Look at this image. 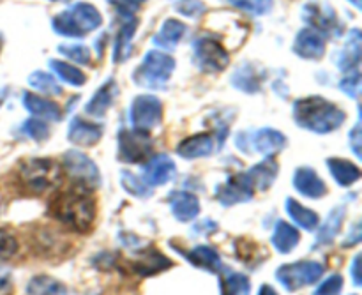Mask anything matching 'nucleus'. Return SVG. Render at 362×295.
<instances>
[{"instance_id":"1","label":"nucleus","mask_w":362,"mask_h":295,"mask_svg":"<svg viewBox=\"0 0 362 295\" xmlns=\"http://www.w3.org/2000/svg\"><path fill=\"white\" fill-rule=\"evenodd\" d=\"M293 119L303 129L317 134H327L341 127L346 115L334 103L327 101L325 98L311 96L293 103Z\"/></svg>"},{"instance_id":"2","label":"nucleus","mask_w":362,"mask_h":295,"mask_svg":"<svg viewBox=\"0 0 362 295\" xmlns=\"http://www.w3.org/2000/svg\"><path fill=\"white\" fill-rule=\"evenodd\" d=\"M52 214L74 232H88L95 221V202L85 187L57 195L49 205Z\"/></svg>"},{"instance_id":"3","label":"nucleus","mask_w":362,"mask_h":295,"mask_svg":"<svg viewBox=\"0 0 362 295\" xmlns=\"http://www.w3.org/2000/svg\"><path fill=\"white\" fill-rule=\"evenodd\" d=\"M103 16L92 4L78 2L52 20L53 30L66 37H83L101 27Z\"/></svg>"},{"instance_id":"4","label":"nucleus","mask_w":362,"mask_h":295,"mask_svg":"<svg viewBox=\"0 0 362 295\" xmlns=\"http://www.w3.org/2000/svg\"><path fill=\"white\" fill-rule=\"evenodd\" d=\"M18 175L28 191L41 195L60 183L62 168L49 158H28L21 161Z\"/></svg>"},{"instance_id":"5","label":"nucleus","mask_w":362,"mask_h":295,"mask_svg":"<svg viewBox=\"0 0 362 295\" xmlns=\"http://www.w3.org/2000/svg\"><path fill=\"white\" fill-rule=\"evenodd\" d=\"M173 69H175V60L172 57L152 50L145 53L141 64L134 69L133 81L144 88L158 91V88H165V85L172 78Z\"/></svg>"},{"instance_id":"6","label":"nucleus","mask_w":362,"mask_h":295,"mask_svg":"<svg viewBox=\"0 0 362 295\" xmlns=\"http://www.w3.org/2000/svg\"><path fill=\"white\" fill-rule=\"evenodd\" d=\"M324 276V265L315 260H300L285 264L276 271V279L288 292H297L308 285H315Z\"/></svg>"},{"instance_id":"7","label":"nucleus","mask_w":362,"mask_h":295,"mask_svg":"<svg viewBox=\"0 0 362 295\" xmlns=\"http://www.w3.org/2000/svg\"><path fill=\"white\" fill-rule=\"evenodd\" d=\"M235 145L244 152V154H262L265 158L274 156L281 152L286 145L285 134L279 131L272 129V127H265V129L250 131V133H239L237 134Z\"/></svg>"},{"instance_id":"8","label":"nucleus","mask_w":362,"mask_h":295,"mask_svg":"<svg viewBox=\"0 0 362 295\" xmlns=\"http://www.w3.org/2000/svg\"><path fill=\"white\" fill-rule=\"evenodd\" d=\"M194 64L204 73H221L230 64V55L225 46L216 39L204 35L193 42Z\"/></svg>"},{"instance_id":"9","label":"nucleus","mask_w":362,"mask_h":295,"mask_svg":"<svg viewBox=\"0 0 362 295\" xmlns=\"http://www.w3.org/2000/svg\"><path fill=\"white\" fill-rule=\"evenodd\" d=\"M129 120L134 129L148 133V131L161 124L163 103L156 96H138V98L133 99V105H131Z\"/></svg>"},{"instance_id":"10","label":"nucleus","mask_w":362,"mask_h":295,"mask_svg":"<svg viewBox=\"0 0 362 295\" xmlns=\"http://www.w3.org/2000/svg\"><path fill=\"white\" fill-rule=\"evenodd\" d=\"M64 168L71 179L76 180L85 190H94L101 186V175L99 168L88 156L80 151H67L64 154Z\"/></svg>"},{"instance_id":"11","label":"nucleus","mask_w":362,"mask_h":295,"mask_svg":"<svg viewBox=\"0 0 362 295\" xmlns=\"http://www.w3.org/2000/svg\"><path fill=\"white\" fill-rule=\"evenodd\" d=\"M152 141L147 133L138 129H122L119 133V156L120 161L144 163L151 159Z\"/></svg>"},{"instance_id":"12","label":"nucleus","mask_w":362,"mask_h":295,"mask_svg":"<svg viewBox=\"0 0 362 295\" xmlns=\"http://www.w3.org/2000/svg\"><path fill=\"white\" fill-rule=\"evenodd\" d=\"M253 184H251L247 173H237V175L230 177L226 184L219 186L216 190V197H218L219 204L223 205H233L243 204V202H250L253 198Z\"/></svg>"},{"instance_id":"13","label":"nucleus","mask_w":362,"mask_h":295,"mask_svg":"<svg viewBox=\"0 0 362 295\" xmlns=\"http://www.w3.org/2000/svg\"><path fill=\"white\" fill-rule=\"evenodd\" d=\"M304 20L311 25L310 28L322 32V35H334L339 30L338 16L329 6L313 2L308 4L304 6Z\"/></svg>"},{"instance_id":"14","label":"nucleus","mask_w":362,"mask_h":295,"mask_svg":"<svg viewBox=\"0 0 362 295\" xmlns=\"http://www.w3.org/2000/svg\"><path fill=\"white\" fill-rule=\"evenodd\" d=\"M103 137V126L101 124L90 122L81 117H74L67 127V140L80 147H92L98 144Z\"/></svg>"},{"instance_id":"15","label":"nucleus","mask_w":362,"mask_h":295,"mask_svg":"<svg viewBox=\"0 0 362 295\" xmlns=\"http://www.w3.org/2000/svg\"><path fill=\"white\" fill-rule=\"evenodd\" d=\"M293 52H296L300 59H320L325 53L324 35H322L320 32L313 30V28H303V30L297 34L296 42H293Z\"/></svg>"},{"instance_id":"16","label":"nucleus","mask_w":362,"mask_h":295,"mask_svg":"<svg viewBox=\"0 0 362 295\" xmlns=\"http://www.w3.org/2000/svg\"><path fill=\"white\" fill-rule=\"evenodd\" d=\"M175 172V163H173V159L170 156H154L145 165L144 179L148 186H163V184L170 183L173 179Z\"/></svg>"},{"instance_id":"17","label":"nucleus","mask_w":362,"mask_h":295,"mask_svg":"<svg viewBox=\"0 0 362 295\" xmlns=\"http://www.w3.org/2000/svg\"><path fill=\"white\" fill-rule=\"evenodd\" d=\"M293 187H296L303 197L311 198V200L325 197V193H327L325 183L318 177V173L315 172L313 168H310V166H303V168L296 170V173H293Z\"/></svg>"},{"instance_id":"18","label":"nucleus","mask_w":362,"mask_h":295,"mask_svg":"<svg viewBox=\"0 0 362 295\" xmlns=\"http://www.w3.org/2000/svg\"><path fill=\"white\" fill-rule=\"evenodd\" d=\"M216 151V141L212 134L200 133L194 137L186 138L177 145V154L184 159H198V158H207L212 152Z\"/></svg>"},{"instance_id":"19","label":"nucleus","mask_w":362,"mask_h":295,"mask_svg":"<svg viewBox=\"0 0 362 295\" xmlns=\"http://www.w3.org/2000/svg\"><path fill=\"white\" fill-rule=\"evenodd\" d=\"M168 202L173 216L179 221H193L200 214V200L197 198V195L189 193V191H175L170 195Z\"/></svg>"},{"instance_id":"20","label":"nucleus","mask_w":362,"mask_h":295,"mask_svg":"<svg viewBox=\"0 0 362 295\" xmlns=\"http://www.w3.org/2000/svg\"><path fill=\"white\" fill-rule=\"evenodd\" d=\"M136 18H122V23H120L119 34H117L115 46H113V60L117 64L126 62L131 55V50H133V37L136 34Z\"/></svg>"},{"instance_id":"21","label":"nucleus","mask_w":362,"mask_h":295,"mask_svg":"<svg viewBox=\"0 0 362 295\" xmlns=\"http://www.w3.org/2000/svg\"><path fill=\"white\" fill-rule=\"evenodd\" d=\"M23 106L28 113L35 115L37 119H46V120H57L62 119V110L57 103L48 101L45 98H39L37 94H32V92H23Z\"/></svg>"},{"instance_id":"22","label":"nucleus","mask_w":362,"mask_h":295,"mask_svg":"<svg viewBox=\"0 0 362 295\" xmlns=\"http://www.w3.org/2000/svg\"><path fill=\"white\" fill-rule=\"evenodd\" d=\"M278 172H279L278 161H276L272 156H269V158H265L264 161L255 165L251 170H247L246 173L247 177H250L255 190L265 191L274 184L276 177H278Z\"/></svg>"},{"instance_id":"23","label":"nucleus","mask_w":362,"mask_h":295,"mask_svg":"<svg viewBox=\"0 0 362 295\" xmlns=\"http://www.w3.org/2000/svg\"><path fill=\"white\" fill-rule=\"evenodd\" d=\"M117 96V83L115 80H108L98 88L94 96H92L90 101L85 106V112L92 117H105L106 112L110 110V106L113 105V99Z\"/></svg>"},{"instance_id":"24","label":"nucleus","mask_w":362,"mask_h":295,"mask_svg":"<svg viewBox=\"0 0 362 295\" xmlns=\"http://www.w3.org/2000/svg\"><path fill=\"white\" fill-rule=\"evenodd\" d=\"M361 45H362V37L359 28H352L346 37L345 46H343L341 53H339L338 59V66L339 69L343 71H354L361 62Z\"/></svg>"},{"instance_id":"25","label":"nucleus","mask_w":362,"mask_h":295,"mask_svg":"<svg viewBox=\"0 0 362 295\" xmlns=\"http://www.w3.org/2000/svg\"><path fill=\"white\" fill-rule=\"evenodd\" d=\"M186 32L187 27L182 21L170 18V20H166L165 23L161 25V28H159V32L154 35L152 41H154V45L159 46V48H175V46L182 41Z\"/></svg>"},{"instance_id":"26","label":"nucleus","mask_w":362,"mask_h":295,"mask_svg":"<svg viewBox=\"0 0 362 295\" xmlns=\"http://www.w3.org/2000/svg\"><path fill=\"white\" fill-rule=\"evenodd\" d=\"M329 172H331L332 179L338 183V186L349 187L352 184H356L361 179V170L359 166H356L354 163L346 161L341 158H331L327 159Z\"/></svg>"},{"instance_id":"27","label":"nucleus","mask_w":362,"mask_h":295,"mask_svg":"<svg viewBox=\"0 0 362 295\" xmlns=\"http://www.w3.org/2000/svg\"><path fill=\"white\" fill-rule=\"evenodd\" d=\"M300 236L297 229L288 225L286 221H278L274 226V233H272V246L279 251V253L286 255L292 253L299 244Z\"/></svg>"},{"instance_id":"28","label":"nucleus","mask_w":362,"mask_h":295,"mask_svg":"<svg viewBox=\"0 0 362 295\" xmlns=\"http://www.w3.org/2000/svg\"><path fill=\"white\" fill-rule=\"evenodd\" d=\"M285 207H286V212H288V216L292 218V221L296 223L297 226H300V229L313 232V230L318 226V223H320V218H318L317 212L304 207L303 204H299V202L293 200V198H286Z\"/></svg>"},{"instance_id":"29","label":"nucleus","mask_w":362,"mask_h":295,"mask_svg":"<svg viewBox=\"0 0 362 295\" xmlns=\"http://www.w3.org/2000/svg\"><path fill=\"white\" fill-rule=\"evenodd\" d=\"M186 258L191 262L193 265L200 269H207L211 272H225L223 271V262L219 258V255L216 253L212 248L209 246H198L194 248L193 251L186 253Z\"/></svg>"},{"instance_id":"30","label":"nucleus","mask_w":362,"mask_h":295,"mask_svg":"<svg viewBox=\"0 0 362 295\" xmlns=\"http://www.w3.org/2000/svg\"><path fill=\"white\" fill-rule=\"evenodd\" d=\"M168 267H172V262L163 257L161 253H158V251H148V253L141 255L140 260L133 265L134 272L141 276L156 274V272H161Z\"/></svg>"},{"instance_id":"31","label":"nucleus","mask_w":362,"mask_h":295,"mask_svg":"<svg viewBox=\"0 0 362 295\" xmlns=\"http://www.w3.org/2000/svg\"><path fill=\"white\" fill-rule=\"evenodd\" d=\"M27 295H69L66 285L49 276H34L27 285Z\"/></svg>"},{"instance_id":"32","label":"nucleus","mask_w":362,"mask_h":295,"mask_svg":"<svg viewBox=\"0 0 362 295\" xmlns=\"http://www.w3.org/2000/svg\"><path fill=\"white\" fill-rule=\"evenodd\" d=\"M233 85H235L239 91L247 92V94H255V92L260 91L262 85V74L257 73L253 69V66L250 64H244L237 69V73L232 76Z\"/></svg>"},{"instance_id":"33","label":"nucleus","mask_w":362,"mask_h":295,"mask_svg":"<svg viewBox=\"0 0 362 295\" xmlns=\"http://www.w3.org/2000/svg\"><path fill=\"white\" fill-rule=\"evenodd\" d=\"M49 69H52L53 73H55V76L60 78L64 83L73 85V87H80V85H83L85 81H87V76H85L76 66H73V64L69 62H64V60H49Z\"/></svg>"},{"instance_id":"34","label":"nucleus","mask_w":362,"mask_h":295,"mask_svg":"<svg viewBox=\"0 0 362 295\" xmlns=\"http://www.w3.org/2000/svg\"><path fill=\"white\" fill-rule=\"evenodd\" d=\"M343 219H345V207H336L334 211L329 214V218L325 219L324 225L320 226V233H318L317 246L331 244L332 241H334V237L339 233V229H341Z\"/></svg>"},{"instance_id":"35","label":"nucleus","mask_w":362,"mask_h":295,"mask_svg":"<svg viewBox=\"0 0 362 295\" xmlns=\"http://www.w3.org/2000/svg\"><path fill=\"white\" fill-rule=\"evenodd\" d=\"M250 278L240 272L225 271V278L221 283V295H250Z\"/></svg>"},{"instance_id":"36","label":"nucleus","mask_w":362,"mask_h":295,"mask_svg":"<svg viewBox=\"0 0 362 295\" xmlns=\"http://www.w3.org/2000/svg\"><path fill=\"white\" fill-rule=\"evenodd\" d=\"M28 83L35 88V91L42 92V94L48 96H59L62 94V87H60L59 81L55 80V76L45 71H35L28 76Z\"/></svg>"},{"instance_id":"37","label":"nucleus","mask_w":362,"mask_h":295,"mask_svg":"<svg viewBox=\"0 0 362 295\" xmlns=\"http://www.w3.org/2000/svg\"><path fill=\"white\" fill-rule=\"evenodd\" d=\"M120 184H122L124 190H126L127 193L133 195V197L147 198L152 195L151 186H148L147 183H144L141 179H138V177L133 175L131 172H127V170H124V172L120 173Z\"/></svg>"},{"instance_id":"38","label":"nucleus","mask_w":362,"mask_h":295,"mask_svg":"<svg viewBox=\"0 0 362 295\" xmlns=\"http://www.w3.org/2000/svg\"><path fill=\"white\" fill-rule=\"evenodd\" d=\"M59 53H62L66 59L73 60V62L80 64V66H90L92 64V53L90 50L80 42H71V45H60Z\"/></svg>"},{"instance_id":"39","label":"nucleus","mask_w":362,"mask_h":295,"mask_svg":"<svg viewBox=\"0 0 362 295\" xmlns=\"http://www.w3.org/2000/svg\"><path fill=\"white\" fill-rule=\"evenodd\" d=\"M228 2L251 16H264L272 9L274 0H228Z\"/></svg>"},{"instance_id":"40","label":"nucleus","mask_w":362,"mask_h":295,"mask_svg":"<svg viewBox=\"0 0 362 295\" xmlns=\"http://www.w3.org/2000/svg\"><path fill=\"white\" fill-rule=\"evenodd\" d=\"M21 133L35 141H45L46 138L49 137V127L45 120H41L35 117V119L25 120L23 126H21Z\"/></svg>"},{"instance_id":"41","label":"nucleus","mask_w":362,"mask_h":295,"mask_svg":"<svg viewBox=\"0 0 362 295\" xmlns=\"http://www.w3.org/2000/svg\"><path fill=\"white\" fill-rule=\"evenodd\" d=\"M18 253V241L7 230H0V262H6Z\"/></svg>"},{"instance_id":"42","label":"nucleus","mask_w":362,"mask_h":295,"mask_svg":"<svg viewBox=\"0 0 362 295\" xmlns=\"http://www.w3.org/2000/svg\"><path fill=\"white\" fill-rule=\"evenodd\" d=\"M108 2L115 7L120 18H134V14L147 0H108Z\"/></svg>"},{"instance_id":"43","label":"nucleus","mask_w":362,"mask_h":295,"mask_svg":"<svg viewBox=\"0 0 362 295\" xmlns=\"http://www.w3.org/2000/svg\"><path fill=\"white\" fill-rule=\"evenodd\" d=\"M361 73L357 69L354 71H349V74H346L345 78L341 80V83H339V88H341L345 94H349L350 98H359V92H361Z\"/></svg>"},{"instance_id":"44","label":"nucleus","mask_w":362,"mask_h":295,"mask_svg":"<svg viewBox=\"0 0 362 295\" xmlns=\"http://www.w3.org/2000/svg\"><path fill=\"white\" fill-rule=\"evenodd\" d=\"M175 9L187 18H200L205 13V6L200 0H179V4H175Z\"/></svg>"},{"instance_id":"45","label":"nucleus","mask_w":362,"mask_h":295,"mask_svg":"<svg viewBox=\"0 0 362 295\" xmlns=\"http://www.w3.org/2000/svg\"><path fill=\"white\" fill-rule=\"evenodd\" d=\"M343 290V278L339 274L329 276L325 282L320 283L313 295H339Z\"/></svg>"},{"instance_id":"46","label":"nucleus","mask_w":362,"mask_h":295,"mask_svg":"<svg viewBox=\"0 0 362 295\" xmlns=\"http://www.w3.org/2000/svg\"><path fill=\"white\" fill-rule=\"evenodd\" d=\"M349 141H350V147H352L354 154L357 156V158H361V144H362V137H361V126L357 124L356 127H354L352 131H350L349 134Z\"/></svg>"},{"instance_id":"47","label":"nucleus","mask_w":362,"mask_h":295,"mask_svg":"<svg viewBox=\"0 0 362 295\" xmlns=\"http://www.w3.org/2000/svg\"><path fill=\"white\" fill-rule=\"evenodd\" d=\"M350 274H352L354 285L361 287L362 279H361V255H357L352 262V269H350Z\"/></svg>"},{"instance_id":"48","label":"nucleus","mask_w":362,"mask_h":295,"mask_svg":"<svg viewBox=\"0 0 362 295\" xmlns=\"http://www.w3.org/2000/svg\"><path fill=\"white\" fill-rule=\"evenodd\" d=\"M361 241V229H359V225H356L352 229V237H346V241H345V244H343V246H354V244H357Z\"/></svg>"},{"instance_id":"49","label":"nucleus","mask_w":362,"mask_h":295,"mask_svg":"<svg viewBox=\"0 0 362 295\" xmlns=\"http://www.w3.org/2000/svg\"><path fill=\"white\" fill-rule=\"evenodd\" d=\"M13 294V285H11L7 276H0V295H11Z\"/></svg>"},{"instance_id":"50","label":"nucleus","mask_w":362,"mask_h":295,"mask_svg":"<svg viewBox=\"0 0 362 295\" xmlns=\"http://www.w3.org/2000/svg\"><path fill=\"white\" fill-rule=\"evenodd\" d=\"M258 295H278L271 285H262L260 290H258Z\"/></svg>"},{"instance_id":"51","label":"nucleus","mask_w":362,"mask_h":295,"mask_svg":"<svg viewBox=\"0 0 362 295\" xmlns=\"http://www.w3.org/2000/svg\"><path fill=\"white\" fill-rule=\"evenodd\" d=\"M349 2L352 4L354 7H357V9H361V7H362V0H349Z\"/></svg>"},{"instance_id":"52","label":"nucleus","mask_w":362,"mask_h":295,"mask_svg":"<svg viewBox=\"0 0 362 295\" xmlns=\"http://www.w3.org/2000/svg\"><path fill=\"white\" fill-rule=\"evenodd\" d=\"M4 98H6V92L0 91V105H2V103H4Z\"/></svg>"},{"instance_id":"53","label":"nucleus","mask_w":362,"mask_h":295,"mask_svg":"<svg viewBox=\"0 0 362 295\" xmlns=\"http://www.w3.org/2000/svg\"><path fill=\"white\" fill-rule=\"evenodd\" d=\"M49 2H66V0H49Z\"/></svg>"},{"instance_id":"54","label":"nucleus","mask_w":362,"mask_h":295,"mask_svg":"<svg viewBox=\"0 0 362 295\" xmlns=\"http://www.w3.org/2000/svg\"><path fill=\"white\" fill-rule=\"evenodd\" d=\"M0 48H2V37H0Z\"/></svg>"}]
</instances>
